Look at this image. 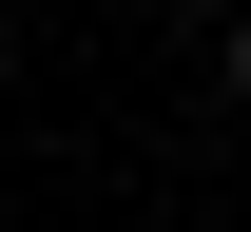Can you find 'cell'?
Returning <instances> with one entry per match:
<instances>
[{
    "mask_svg": "<svg viewBox=\"0 0 251 232\" xmlns=\"http://www.w3.org/2000/svg\"><path fill=\"white\" fill-rule=\"evenodd\" d=\"M232 97H251V0H232Z\"/></svg>",
    "mask_w": 251,
    "mask_h": 232,
    "instance_id": "1",
    "label": "cell"
},
{
    "mask_svg": "<svg viewBox=\"0 0 251 232\" xmlns=\"http://www.w3.org/2000/svg\"><path fill=\"white\" fill-rule=\"evenodd\" d=\"M174 20H232V0H174Z\"/></svg>",
    "mask_w": 251,
    "mask_h": 232,
    "instance_id": "2",
    "label": "cell"
}]
</instances>
